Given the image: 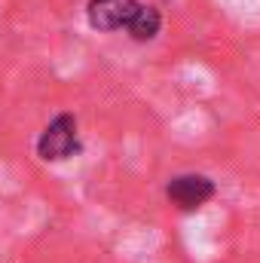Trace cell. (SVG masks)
Segmentation results:
<instances>
[{
	"mask_svg": "<svg viewBox=\"0 0 260 263\" xmlns=\"http://www.w3.org/2000/svg\"><path fill=\"white\" fill-rule=\"evenodd\" d=\"M80 153V135H77V120L70 114H59L37 138V156L46 162H62Z\"/></svg>",
	"mask_w": 260,
	"mask_h": 263,
	"instance_id": "6da1fadb",
	"label": "cell"
},
{
	"mask_svg": "<svg viewBox=\"0 0 260 263\" xmlns=\"http://www.w3.org/2000/svg\"><path fill=\"white\" fill-rule=\"evenodd\" d=\"M165 196L181 211H196L214 196V181L205 178V175H178V178L169 181Z\"/></svg>",
	"mask_w": 260,
	"mask_h": 263,
	"instance_id": "7a4b0ae2",
	"label": "cell"
},
{
	"mask_svg": "<svg viewBox=\"0 0 260 263\" xmlns=\"http://www.w3.org/2000/svg\"><path fill=\"white\" fill-rule=\"evenodd\" d=\"M135 9H138V0H89L86 15L95 31H120V28H129Z\"/></svg>",
	"mask_w": 260,
	"mask_h": 263,
	"instance_id": "3957f363",
	"label": "cell"
},
{
	"mask_svg": "<svg viewBox=\"0 0 260 263\" xmlns=\"http://www.w3.org/2000/svg\"><path fill=\"white\" fill-rule=\"evenodd\" d=\"M159 28H162L159 12H156L153 6H147V3H138V9H135V15H132V22H129L126 31L132 34V40L147 43V40H153V37L159 34Z\"/></svg>",
	"mask_w": 260,
	"mask_h": 263,
	"instance_id": "277c9868",
	"label": "cell"
}]
</instances>
